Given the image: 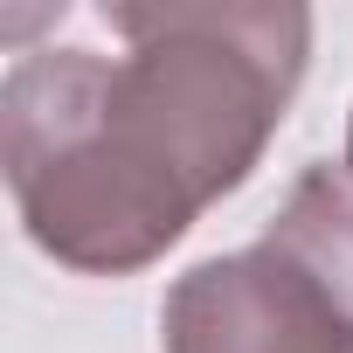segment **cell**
I'll return each instance as SVG.
<instances>
[{"instance_id":"1","label":"cell","mask_w":353,"mask_h":353,"mask_svg":"<svg viewBox=\"0 0 353 353\" xmlns=\"http://www.w3.org/2000/svg\"><path fill=\"white\" fill-rule=\"evenodd\" d=\"M125 56L28 49L0 83V166L42 256L132 277L236 194L277 139L305 56L298 0L104 8Z\"/></svg>"},{"instance_id":"2","label":"cell","mask_w":353,"mask_h":353,"mask_svg":"<svg viewBox=\"0 0 353 353\" xmlns=\"http://www.w3.org/2000/svg\"><path fill=\"white\" fill-rule=\"evenodd\" d=\"M166 353H353V319L270 243L173 277L159 305Z\"/></svg>"},{"instance_id":"3","label":"cell","mask_w":353,"mask_h":353,"mask_svg":"<svg viewBox=\"0 0 353 353\" xmlns=\"http://www.w3.org/2000/svg\"><path fill=\"white\" fill-rule=\"evenodd\" d=\"M256 243H270L277 256H291V263L353 319V173H346V166L312 159L298 181H291L284 208L263 222Z\"/></svg>"},{"instance_id":"4","label":"cell","mask_w":353,"mask_h":353,"mask_svg":"<svg viewBox=\"0 0 353 353\" xmlns=\"http://www.w3.org/2000/svg\"><path fill=\"white\" fill-rule=\"evenodd\" d=\"M339 166H346V173H353V118H346V159H339Z\"/></svg>"}]
</instances>
